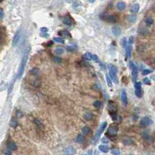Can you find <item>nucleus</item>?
Segmentation results:
<instances>
[{"mask_svg": "<svg viewBox=\"0 0 155 155\" xmlns=\"http://www.w3.org/2000/svg\"><path fill=\"white\" fill-rule=\"evenodd\" d=\"M116 8L119 10H120V11H122V10L126 9V3L124 2H119L116 4Z\"/></svg>", "mask_w": 155, "mask_h": 155, "instance_id": "20", "label": "nucleus"}, {"mask_svg": "<svg viewBox=\"0 0 155 155\" xmlns=\"http://www.w3.org/2000/svg\"><path fill=\"white\" fill-rule=\"evenodd\" d=\"M30 50V49L29 47H27L24 50V53H23V57H22V60H21V62H20V65H19V68L18 69V73H17V78H20L24 73V69H25V67L26 65V62H27V60H28Z\"/></svg>", "mask_w": 155, "mask_h": 155, "instance_id": "1", "label": "nucleus"}, {"mask_svg": "<svg viewBox=\"0 0 155 155\" xmlns=\"http://www.w3.org/2000/svg\"><path fill=\"white\" fill-rule=\"evenodd\" d=\"M92 113H91V112L89 111H87V112H85V113H84V119L85 120H87V121H90V120H92Z\"/></svg>", "mask_w": 155, "mask_h": 155, "instance_id": "14", "label": "nucleus"}, {"mask_svg": "<svg viewBox=\"0 0 155 155\" xmlns=\"http://www.w3.org/2000/svg\"><path fill=\"white\" fill-rule=\"evenodd\" d=\"M17 126H18L17 120H16L14 117H13V118L10 120V126H12L13 128H16Z\"/></svg>", "mask_w": 155, "mask_h": 155, "instance_id": "23", "label": "nucleus"}, {"mask_svg": "<svg viewBox=\"0 0 155 155\" xmlns=\"http://www.w3.org/2000/svg\"><path fill=\"white\" fill-rule=\"evenodd\" d=\"M112 32H113V34L116 36H119L121 34V29L120 26H113V27H112Z\"/></svg>", "mask_w": 155, "mask_h": 155, "instance_id": "11", "label": "nucleus"}, {"mask_svg": "<svg viewBox=\"0 0 155 155\" xmlns=\"http://www.w3.org/2000/svg\"><path fill=\"white\" fill-rule=\"evenodd\" d=\"M92 61H99V58H98L97 55H95V54H92Z\"/></svg>", "mask_w": 155, "mask_h": 155, "instance_id": "46", "label": "nucleus"}, {"mask_svg": "<svg viewBox=\"0 0 155 155\" xmlns=\"http://www.w3.org/2000/svg\"><path fill=\"white\" fill-rule=\"evenodd\" d=\"M106 126H107V122H103V123H102L99 126V128L95 131V135L92 138V143L93 144H95L96 143L98 142L99 139L100 138V136L102 135V133H103L105 130V129L106 128Z\"/></svg>", "mask_w": 155, "mask_h": 155, "instance_id": "2", "label": "nucleus"}, {"mask_svg": "<svg viewBox=\"0 0 155 155\" xmlns=\"http://www.w3.org/2000/svg\"><path fill=\"white\" fill-rule=\"evenodd\" d=\"M4 17V11H3V9L1 8L0 9V19H1V20H2Z\"/></svg>", "mask_w": 155, "mask_h": 155, "instance_id": "45", "label": "nucleus"}, {"mask_svg": "<svg viewBox=\"0 0 155 155\" xmlns=\"http://www.w3.org/2000/svg\"><path fill=\"white\" fill-rule=\"evenodd\" d=\"M3 154H4V155H11V154H12L11 150H9V148H7V149H6V150H4Z\"/></svg>", "mask_w": 155, "mask_h": 155, "instance_id": "40", "label": "nucleus"}, {"mask_svg": "<svg viewBox=\"0 0 155 155\" xmlns=\"http://www.w3.org/2000/svg\"><path fill=\"white\" fill-rule=\"evenodd\" d=\"M131 53H132V46H131V44H128L126 47V58L130 57L131 56Z\"/></svg>", "mask_w": 155, "mask_h": 155, "instance_id": "16", "label": "nucleus"}, {"mask_svg": "<svg viewBox=\"0 0 155 155\" xmlns=\"http://www.w3.org/2000/svg\"><path fill=\"white\" fill-rule=\"evenodd\" d=\"M34 123L36 124V126L37 127L40 128V130H43L44 128V124H43V122L39 119H35L34 120Z\"/></svg>", "mask_w": 155, "mask_h": 155, "instance_id": "19", "label": "nucleus"}, {"mask_svg": "<svg viewBox=\"0 0 155 155\" xmlns=\"http://www.w3.org/2000/svg\"><path fill=\"white\" fill-rule=\"evenodd\" d=\"M82 155H92V150H89V151L86 154H84Z\"/></svg>", "mask_w": 155, "mask_h": 155, "instance_id": "49", "label": "nucleus"}, {"mask_svg": "<svg viewBox=\"0 0 155 155\" xmlns=\"http://www.w3.org/2000/svg\"><path fill=\"white\" fill-rule=\"evenodd\" d=\"M128 19H129V21L130 23H135L136 20H137V16L134 15V14L128 16Z\"/></svg>", "mask_w": 155, "mask_h": 155, "instance_id": "26", "label": "nucleus"}, {"mask_svg": "<svg viewBox=\"0 0 155 155\" xmlns=\"http://www.w3.org/2000/svg\"><path fill=\"white\" fill-rule=\"evenodd\" d=\"M112 154H113V155H120V150L118 148H114L111 151Z\"/></svg>", "mask_w": 155, "mask_h": 155, "instance_id": "31", "label": "nucleus"}, {"mask_svg": "<svg viewBox=\"0 0 155 155\" xmlns=\"http://www.w3.org/2000/svg\"><path fill=\"white\" fill-rule=\"evenodd\" d=\"M122 143L125 145H131V144L133 143V141L130 138H124L123 140H122Z\"/></svg>", "mask_w": 155, "mask_h": 155, "instance_id": "25", "label": "nucleus"}, {"mask_svg": "<svg viewBox=\"0 0 155 155\" xmlns=\"http://www.w3.org/2000/svg\"><path fill=\"white\" fill-rule=\"evenodd\" d=\"M153 123V120L150 118V117L145 116L142 118V120H140V127H147L150 125H151Z\"/></svg>", "mask_w": 155, "mask_h": 155, "instance_id": "4", "label": "nucleus"}, {"mask_svg": "<svg viewBox=\"0 0 155 155\" xmlns=\"http://www.w3.org/2000/svg\"><path fill=\"white\" fill-rule=\"evenodd\" d=\"M47 30H48V29L47 27H41L40 28V31L43 34H47Z\"/></svg>", "mask_w": 155, "mask_h": 155, "instance_id": "43", "label": "nucleus"}, {"mask_svg": "<svg viewBox=\"0 0 155 155\" xmlns=\"http://www.w3.org/2000/svg\"><path fill=\"white\" fill-rule=\"evenodd\" d=\"M75 153H76L75 148L71 146L68 147L64 150V154H65V155H74Z\"/></svg>", "mask_w": 155, "mask_h": 155, "instance_id": "7", "label": "nucleus"}, {"mask_svg": "<svg viewBox=\"0 0 155 155\" xmlns=\"http://www.w3.org/2000/svg\"><path fill=\"white\" fill-rule=\"evenodd\" d=\"M102 141H103V143H105L109 142V140H107V138H105V137L102 139Z\"/></svg>", "mask_w": 155, "mask_h": 155, "instance_id": "50", "label": "nucleus"}, {"mask_svg": "<svg viewBox=\"0 0 155 155\" xmlns=\"http://www.w3.org/2000/svg\"><path fill=\"white\" fill-rule=\"evenodd\" d=\"M130 155H133V154H130Z\"/></svg>", "mask_w": 155, "mask_h": 155, "instance_id": "53", "label": "nucleus"}, {"mask_svg": "<svg viewBox=\"0 0 155 155\" xmlns=\"http://www.w3.org/2000/svg\"><path fill=\"white\" fill-rule=\"evenodd\" d=\"M7 147H8L9 150H11V151H16V150L17 149V144H16L15 142H13V141H10V142H9L8 144H7Z\"/></svg>", "mask_w": 155, "mask_h": 155, "instance_id": "15", "label": "nucleus"}, {"mask_svg": "<svg viewBox=\"0 0 155 155\" xmlns=\"http://www.w3.org/2000/svg\"><path fill=\"white\" fill-rule=\"evenodd\" d=\"M145 23L147 26H151L154 24V19L151 17H147L145 19Z\"/></svg>", "mask_w": 155, "mask_h": 155, "instance_id": "24", "label": "nucleus"}, {"mask_svg": "<svg viewBox=\"0 0 155 155\" xmlns=\"http://www.w3.org/2000/svg\"><path fill=\"white\" fill-rule=\"evenodd\" d=\"M54 40L57 43H61V44H65V40L60 38V37H55V38H54Z\"/></svg>", "mask_w": 155, "mask_h": 155, "instance_id": "35", "label": "nucleus"}, {"mask_svg": "<svg viewBox=\"0 0 155 155\" xmlns=\"http://www.w3.org/2000/svg\"><path fill=\"white\" fill-rule=\"evenodd\" d=\"M133 40H134V37H133V36L130 37V39H129V44H131L133 43Z\"/></svg>", "mask_w": 155, "mask_h": 155, "instance_id": "48", "label": "nucleus"}, {"mask_svg": "<svg viewBox=\"0 0 155 155\" xmlns=\"http://www.w3.org/2000/svg\"><path fill=\"white\" fill-rule=\"evenodd\" d=\"M99 149L103 153H108L109 151V147L108 146L105 145V144H103V145H99Z\"/></svg>", "mask_w": 155, "mask_h": 155, "instance_id": "18", "label": "nucleus"}, {"mask_svg": "<svg viewBox=\"0 0 155 155\" xmlns=\"http://www.w3.org/2000/svg\"><path fill=\"white\" fill-rule=\"evenodd\" d=\"M109 76L115 84H118V78H117V70L115 65H109Z\"/></svg>", "mask_w": 155, "mask_h": 155, "instance_id": "3", "label": "nucleus"}, {"mask_svg": "<svg viewBox=\"0 0 155 155\" xmlns=\"http://www.w3.org/2000/svg\"><path fill=\"white\" fill-rule=\"evenodd\" d=\"M55 53L57 54H61L64 53V49L61 47H57V49L55 50Z\"/></svg>", "mask_w": 155, "mask_h": 155, "instance_id": "34", "label": "nucleus"}, {"mask_svg": "<svg viewBox=\"0 0 155 155\" xmlns=\"http://www.w3.org/2000/svg\"><path fill=\"white\" fill-rule=\"evenodd\" d=\"M108 108L109 110V113H113V112H116V105L113 102H109L108 105Z\"/></svg>", "mask_w": 155, "mask_h": 155, "instance_id": "13", "label": "nucleus"}, {"mask_svg": "<svg viewBox=\"0 0 155 155\" xmlns=\"http://www.w3.org/2000/svg\"><path fill=\"white\" fill-rule=\"evenodd\" d=\"M89 2H91V3H93V2H95V1H89Z\"/></svg>", "mask_w": 155, "mask_h": 155, "instance_id": "52", "label": "nucleus"}, {"mask_svg": "<svg viewBox=\"0 0 155 155\" xmlns=\"http://www.w3.org/2000/svg\"><path fill=\"white\" fill-rule=\"evenodd\" d=\"M143 83L146 84V85H151V81H150V79L146 78L143 79Z\"/></svg>", "mask_w": 155, "mask_h": 155, "instance_id": "44", "label": "nucleus"}, {"mask_svg": "<svg viewBox=\"0 0 155 155\" xmlns=\"http://www.w3.org/2000/svg\"><path fill=\"white\" fill-rule=\"evenodd\" d=\"M39 72H40V69L38 68H34L29 71V73L32 74V75H36V74H39Z\"/></svg>", "mask_w": 155, "mask_h": 155, "instance_id": "22", "label": "nucleus"}, {"mask_svg": "<svg viewBox=\"0 0 155 155\" xmlns=\"http://www.w3.org/2000/svg\"><path fill=\"white\" fill-rule=\"evenodd\" d=\"M118 126L116 125L111 126L107 131V134H110V136H116L117 132H118Z\"/></svg>", "mask_w": 155, "mask_h": 155, "instance_id": "9", "label": "nucleus"}, {"mask_svg": "<svg viewBox=\"0 0 155 155\" xmlns=\"http://www.w3.org/2000/svg\"><path fill=\"white\" fill-rule=\"evenodd\" d=\"M58 34L59 35H61V36H69V37H71V34L69 33V32L68 30H62V31H60L58 32Z\"/></svg>", "mask_w": 155, "mask_h": 155, "instance_id": "28", "label": "nucleus"}, {"mask_svg": "<svg viewBox=\"0 0 155 155\" xmlns=\"http://www.w3.org/2000/svg\"><path fill=\"white\" fill-rule=\"evenodd\" d=\"M105 77H106V82H107L108 85L109 87H112V86H113V85H112V79L109 77L108 74H106Z\"/></svg>", "mask_w": 155, "mask_h": 155, "instance_id": "33", "label": "nucleus"}, {"mask_svg": "<svg viewBox=\"0 0 155 155\" xmlns=\"http://www.w3.org/2000/svg\"><path fill=\"white\" fill-rule=\"evenodd\" d=\"M17 116L18 117H21V116H22V113H20V111H17Z\"/></svg>", "mask_w": 155, "mask_h": 155, "instance_id": "51", "label": "nucleus"}, {"mask_svg": "<svg viewBox=\"0 0 155 155\" xmlns=\"http://www.w3.org/2000/svg\"><path fill=\"white\" fill-rule=\"evenodd\" d=\"M121 101L122 104L124 105H126L128 104V98H127V95L126 91H122V94H121Z\"/></svg>", "mask_w": 155, "mask_h": 155, "instance_id": "12", "label": "nucleus"}, {"mask_svg": "<svg viewBox=\"0 0 155 155\" xmlns=\"http://www.w3.org/2000/svg\"><path fill=\"white\" fill-rule=\"evenodd\" d=\"M152 72V70H150V69H144V70L142 71V74L143 75H147L148 74H151Z\"/></svg>", "mask_w": 155, "mask_h": 155, "instance_id": "37", "label": "nucleus"}, {"mask_svg": "<svg viewBox=\"0 0 155 155\" xmlns=\"http://www.w3.org/2000/svg\"><path fill=\"white\" fill-rule=\"evenodd\" d=\"M135 95L138 98H141L143 95V91L142 89H135Z\"/></svg>", "mask_w": 155, "mask_h": 155, "instance_id": "30", "label": "nucleus"}, {"mask_svg": "<svg viewBox=\"0 0 155 155\" xmlns=\"http://www.w3.org/2000/svg\"><path fill=\"white\" fill-rule=\"evenodd\" d=\"M154 61H155V59H154Z\"/></svg>", "mask_w": 155, "mask_h": 155, "instance_id": "54", "label": "nucleus"}, {"mask_svg": "<svg viewBox=\"0 0 155 155\" xmlns=\"http://www.w3.org/2000/svg\"><path fill=\"white\" fill-rule=\"evenodd\" d=\"M54 62H56V63H61L62 60H61V58L59 57H55L54 58Z\"/></svg>", "mask_w": 155, "mask_h": 155, "instance_id": "42", "label": "nucleus"}, {"mask_svg": "<svg viewBox=\"0 0 155 155\" xmlns=\"http://www.w3.org/2000/svg\"><path fill=\"white\" fill-rule=\"evenodd\" d=\"M101 105H102V103H101L100 101H99V100L94 102V103H93V105L95 106V108H99V107H100Z\"/></svg>", "mask_w": 155, "mask_h": 155, "instance_id": "38", "label": "nucleus"}, {"mask_svg": "<svg viewBox=\"0 0 155 155\" xmlns=\"http://www.w3.org/2000/svg\"><path fill=\"white\" fill-rule=\"evenodd\" d=\"M110 116H112V119H113V120H117V113L116 112H113V113H109Z\"/></svg>", "mask_w": 155, "mask_h": 155, "instance_id": "36", "label": "nucleus"}, {"mask_svg": "<svg viewBox=\"0 0 155 155\" xmlns=\"http://www.w3.org/2000/svg\"><path fill=\"white\" fill-rule=\"evenodd\" d=\"M66 48H67V51H73L74 50V47H70V46H68V47H67Z\"/></svg>", "mask_w": 155, "mask_h": 155, "instance_id": "47", "label": "nucleus"}, {"mask_svg": "<svg viewBox=\"0 0 155 155\" xmlns=\"http://www.w3.org/2000/svg\"><path fill=\"white\" fill-rule=\"evenodd\" d=\"M130 67L132 70V78L133 81H136L138 77V71H137V68L136 67V65L133 64V61H130Z\"/></svg>", "mask_w": 155, "mask_h": 155, "instance_id": "5", "label": "nucleus"}, {"mask_svg": "<svg viewBox=\"0 0 155 155\" xmlns=\"http://www.w3.org/2000/svg\"><path fill=\"white\" fill-rule=\"evenodd\" d=\"M83 57L85 58V60L90 61V60H92V54H91V53H89V52H87V53H85V54L83 55Z\"/></svg>", "mask_w": 155, "mask_h": 155, "instance_id": "29", "label": "nucleus"}, {"mask_svg": "<svg viewBox=\"0 0 155 155\" xmlns=\"http://www.w3.org/2000/svg\"><path fill=\"white\" fill-rule=\"evenodd\" d=\"M102 19H103L104 20L107 21L109 23H116L117 20V17L116 15H107V14H104V17H102Z\"/></svg>", "mask_w": 155, "mask_h": 155, "instance_id": "6", "label": "nucleus"}, {"mask_svg": "<svg viewBox=\"0 0 155 155\" xmlns=\"http://www.w3.org/2000/svg\"><path fill=\"white\" fill-rule=\"evenodd\" d=\"M121 44H122V46L123 47H126V46H127V43H126V39L125 38V37L121 40Z\"/></svg>", "mask_w": 155, "mask_h": 155, "instance_id": "39", "label": "nucleus"}, {"mask_svg": "<svg viewBox=\"0 0 155 155\" xmlns=\"http://www.w3.org/2000/svg\"><path fill=\"white\" fill-rule=\"evenodd\" d=\"M63 23L64 24H65L67 26H71L73 24V19H71V17H69V16L67 15L63 18Z\"/></svg>", "mask_w": 155, "mask_h": 155, "instance_id": "10", "label": "nucleus"}, {"mask_svg": "<svg viewBox=\"0 0 155 155\" xmlns=\"http://www.w3.org/2000/svg\"><path fill=\"white\" fill-rule=\"evenodd\" d=\"M20 36H21V30H19L14 35L13 40V47H16L18 44V43H19V41L20 40Z\"/></svg>", "mask_w": 155, "mask_h": 155, "instance_id": "8", "label": "nucleus"}, {"mask_svg": "<svg viewBox=\"0 0 155 155\" xmlns=\"http://www.w3.org/2000/svg\"><path fill=\"white\" fill-rule=\"evenodd\" d=\"M85 140V136H83L82 134H78L75 139V141L78 143H82Z\"/></svg>", "mask_w": 155, "mask_h": 155, "instance_id": "21", "label": "nucleus"}, {"mask_svg": "<svg viewBox=\"0 0 155 155\" xmlns=\"http://www.w3.org/2000/svg\"><path fill=\"white\" fill-rule=\"evenodd\" d=\"M131 12L133 13H137L139 12V10H140V5L136 3V4H133L132 7H131Z\"/></svg>", "mask_w": 155, "mask_h": 155, "instance_id": "17", "label": "nucleus"}, {"mask_svg": "<svg viewBox=\"0 0 155 155\" xmlns=\"http://www.w3.org/2000/svg\"><path fill=\"white\" fill-rule=\"evenodd\" d=\"M91 132V129H90V127L87 126H85L82 128V133H84L85 135H88Z\"/></svg>", "mask_w": 155, "mask_h": 155, "instance_id": "27", "label": "nucleus"}, {"mask_svg": "<svg viewBox=\"0 0 155 155\" xmlns=\"http://www.w3.org/2000/svg\"><path fill=\"white\" fill-rule=\"evenodd\" d=\"M33 85H34V87H40V85H41L40 80H39V79H36L35 81L34 82Z\"/></svg>", "mask_w": 155, "mask_h": 155, "instance_id": "32", "label": "nucleus"}, {"mask_svg": "<svg viewBox=\"0 0 155 155\" xmlns=\"http://www.w3.org/2000/svg\"><path fill=\"white\" fill-rule=\"evenodd\" d=\"M135 89H141V82H138L135 84Z\"/></svg>", "mask_w": 155, "mask_h": 155, "instance_id": "41", "label": "nucleus"}]
</instances>
